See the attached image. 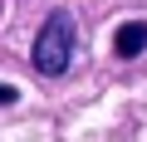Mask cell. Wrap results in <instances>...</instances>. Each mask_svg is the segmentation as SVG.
I'll return each instance as SVG.
<instances>
[{"label": "cell", "mask_w": 147, "mask_h": 142, "mask_svg": "<svg viewBox=\"0 0 147 142\" xmlns=\"http://www.w3.org/2000/svg\"><path fill=\"white\" fill-rule=\"evenodd\" d=\"M74 44H79L74 15H69V10H54V15L39 25V34H34V49H30L34 74H44V79H59V74H69V64H74Z\"/></svg>", "instance_id": "1"}, {"label": "cell", "mask_w": 147, "mask_h": 142, "mask_svg": "<svg viewBox=\"0 0 147 142\" xmlns=\"http://www.w3.org/2000/svg\"><path fill=\"white\" fill-rule=\"evenodd\" d=\"M147 49V20H127V25H118V34H113V54L118 59H137Z\"/></svg>", "instance_id": "2"}, {"label": "cell", "mask_w": 147, "mask_h": 142, "mask_svg": "<svg viewBox=\"0 0 147 142\" xmlns=\"http://www.w3.org/2000/svg\"><path fill=\"white\" fill-rule=\"evenodd\" d=\"M15 98H20V88H15V83H0V108H5V103H15Z\"/></svg>", "instance_id": "3"}]
</instances>
